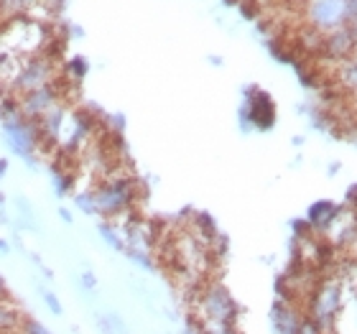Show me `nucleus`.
<instances>
[{
	"mask_svg": "<svg viewBox=\"0 0 357 334\" xmlns=\"http://www.w3.org/2000/svg\"><path fill=\"white\" fill-rule=\"evenodd\" d=\"M84 75H87V61L82 59V56H75V59L69 61L67 67L61 69V77H69L72 82H82Z\"/></svg>",
	"mask_w": 357,
	"mask_h": 334,
	"instance_id": "obj_19",
	"label": "nucleus"
},
{
	"mask_svg": "<svg viewBox=\"0 0 357 334\" xmlns=\"http://www.w3.org/2000/svg\"><path fill=\"white\" fill-rule=\"evenodd\" d=\"M36 8H41V0H0V21L33 18Z\"/></svg>",
	"mask_w": 357,
	"mask_h": 334,
	"instance_id": "obj_13",
	"label": "nucleus"
},
{
	"mask_svg": "<svg viewBox=\"0 0 357 334\" xmlns=\"http://www.w3.org/2000/svg\"><path fill=\"white\" fill-rule=\"evenodd\" d=\"M298 334H327V332H321L314 321H309V319H304V324H301V329H298Z\"/></svg>",
	"mask_w": 357,
	"mask_h": 334,
	"instance_id": "obj_26",
	"label": "nucleus"
},
{
	"mask_svg": "<svg viewBox=\"0 0 357 334\" xmlns=\"http://www.w3.org/2000/svg\"><path fill=\"white\" fill-rule=\"evenodd\" d=\"M6 171H8V161L6 158H0V176H6Z\"/></svg>",
	"mask_w": 357,
	"mask_h": 334,
	"instance_id": "obj_30",
	"label": "nucleus"
},
{
	"mask_svg": "<svg viewBox=\"0 0 357 334\" xmlns=\"http://www.w3.org/2000/svg\"><path fill=\"white\" fill-rule=\"evenodd\" d=\"M340 212H342V209L337 207L335 202L319 199V202H314L312 207H309V212H306V222H309V227H312V230L327 232L329 227L335 225L337 217H340Z\"/></svg>",
	"mask_w": 357,
	"mask_h": 334,
	"instance_id": "obj_11",
	"label": "nucleus"
},
{
	"mask_svg": "<svg viewBox=\"0 0 357 334\" xmlns=\"http://www.w3.org/2000/svg\"><path fill=\"white\" fill-rule=\"evenodd\" d=\"M97 232H100V238H102L115 252H126V240H123V235H120V227L115 222H107V220H102V222L97 225Z\"/></svg>",
	"mask_w": 357,
	"mask_h": 334,
	"instance_id": "obj_15",
	"label": "nucleus"
},
{
	"mask_svg": "<svg viewBox=\"0 0 357 334\" xmlns=\"http://www.w3.org/2000/svg\"><path fill=\"white\" fill-rule=\"evenodd\" d=\"M38 296H41V301H44V306L49 309V314H52V317H56V319H59V317H64V306H61L59 296H56L54 291H49L46 286H41V283H38Z\"/></svg>",
	"mask_w": 357,
	"mask_h": 334,
	"instance_id": "obj_17",
	"label": "nucleus"
},
{
	"mask_svg": "<svg viewBox=\"0 0 357 334\" xmlns=\"http://www.w3.org/2000/svg\"><path fill=\"white\" fill-rule=\"evenodd\" d=\"M126 255H128L130 260H133L135 266H141L143 271H153V268H156V260L151 258V252H149V250H133V248H128Z\"/></svg>",
	"mask_w": 357,
	"mask_h": 334,
	"instance_id": "obj_21",
	"label": "nucleus"
},
{
	"mask_svg": "<svg viewBox=\"0 0 357 334\" xmlns=\"http://www.w3.org/2000/svg\"><path fill=\"white\" fill-rule=\"evenodd\" d=\"M8 294H10V291H8V283H6V278L0 275V296H8Z\"/></svg>",
	"mask_w": 357,
	"mask_h": 334,
	"instance_id": "obj_29",
	"label": "nucleus"
},
{
	"mask_svg": "<svg viewBox=\"0 0 357 334\" xmlns=\"http://www.w3.org/2000/svg\"><path fill=\"white\" fill-rule=\"evenodd\" d=\"M352 59H355V61H357V44H355V54H352Z\"/></svg>",
	"mask_w": 357,
	"mask_h": 334,
	"instance_id": "obj_31",
	"label": "nucleus"
},
{
	"mask_svg": "<svg viewBox=\"0 0 357 334\" xmlns=\"http://www.w3.org/2000/svg\"><path fill=\"white\" fill-rule=\"evenodd\" d=\"M79 286H82L87 294H95L100 283H97V275L92 273V271H82V273H79Z\"/></svg>",
	"mask_w": 357,
	"mask_h": 334,
	"instance_id": "obj_24",
	"label": "nucleus"
},
{
	"mask_svg": "<svg viewBox=\"0 0 357 334\" xmlns=\"http://www.w3.org/2000/svg\"><path fill=\"white\" fill-rule=\"evenodd\" d=\"M0 255H10V243L8 240H0Z\"/></svg>",
	"mask_w": 357,
	"mask_h": 334,
	"instance_id": "obj_28",
	"label": "nucleus"
},
{
	"mask_svg": "<svg viewBox=\"0 0 357 334\" xmlns=\"http://www.w3.org/2000/svg\"><path fill=\"white\" fill-rule=\"evenodd\" d=\"M342 309V286L332 278H324L312 289V294L306 296L304 317L314 321L321 332H329L335 324L337 314Z\"/></svg>",
	"mask_w": 357,
	"mask_h": 334,
	"instance_id": "obj_5",
	"label": "nucleus"
},
{
	"mask_svg": "<svg viewBox=\"0 0 357 334\" xmlns=\"http://www.w3.org/2000/svg\"><path fill=\"white\" fill-rule=\"evenodd\" d=\"M355 44L357 38L352 36V31L347 26L342 29H335L324 33V44H321V56L324 59H332V64H340V61L352 59L355 54Z\"/></svg>",
	"mask_w": 357,
	"mask_h": 334,
	"instance_id": "obj_9",
	"label": "nucleus"
},
{
	"mask_svg": "<svg viewBox=\"0 0 357 334\" xmlns=\"http://www.w3.org/2000/svg\"><path fill=\"white\" fill-rule=\"evenodd\" d=\"M194 298H197L194 319H199L204 327H232L238 319V304L222 283H202Z\"/></svg>",
	"mask_w": 357,
	"mask_h": 334,
	"instance_id": "obj_3",
	"label": "nucleus"
},
{
	"mask_svg": "<svg viewBox=\"0 0 357 334\" xmlns=\"http://www.w3.org/2000/svg\"><path fill=\"white\" fill-rule=\"evenodd\" d=\"M59 217H61V222L72 225V212H69V209H64V207H61V209H59Z\"/></svg>",
	"mask_w": 357,
	"mask_h": 334,
	"instance_id": "obj_27",
	"label": "nucleus"
},
{
	"mask_svg": "<svg viewBox=\"0 0 357 334\" xmlns=\"http://www.w3.org/2000/svg\"><path fill=\"white\" fill-rule=\"evenodd\" d=\"M337 79L347 92H357V61L347 59L337 64Z\"/></svg>",
	"mask_w": 357,
	"mask_h": 334,
	"instance_id": "obj_16",
	"label": "nucleus"
},
{
	"mask_svg": "<svg viewBox=\"0 0 357 334\" xmlns=\"http://www.w3.org/2000/svg\"><path fill=\"white\" fill-rule=\"evenodd\" d=\"M15 100H18V112H21L23 118L38 120V118H44L54 105L64 103V84L56 79L54 84L31 89V92H26V95H21V97H15Z\"/></svg>",
	"mask_w": 357,
	"mask_h": 334,
	"instance_id": "obj_8",
	"label": "nucleus"
},
{
	"mask_svg": "<svg viewBox=\"0 0 357 334\" xmlns=\"http://www.w3.org/2000/svg\"><path fill=\"white\" fill-rule=\"evenodd\" d=\"M59 77H61V72H59L56 54L46 49V52L33 54V56H23L6 92L13 97H21V95H26V92H31V89L54 84Z\"/></svg>",
	"mask_w": 357,
	"mask_h": 334,
	"instance_id": "obj_2",
	"label": "nucleus"
},
{
	"mask_svg": "<svg viewBox=\"0 0 357 334\" xmlns=\"http://www.w3.org/2000/svg\"><path fill=\"white\" fill-rule=\"evenodd\" d=\"M306 26L329 33L347 23V0H304Z\"/></svg>",
	"mask_w": 357,
	"mask_h": 334,
	"instance_id": "obj_7",
	"label": "nucleus"
},
{
	"mask_svg": "<svg viewBox=\"0 0 357 334\" xmlns=\"http://www.w3.org/2000/svg\"><path fill=\"white\" fill-rule=\"evenodd\" d=\"M143 186L133 174H123V171L112 169L105 174L97 186H92V199H95L97 215L107 220V222H118L120 217L135 215L133 209L138 199L143 197Z\"/></svg>",
	"mask_w": 357,
	"mask_h": 334,
	"instance_id": "obj_1",
	"label": "nucleus"
},
{
	"mask_svg": "<svg viewBox=\"0 0 357 334\" xmlns=\"http://www.w3.org/2000/svg\"><path fill=\"white\" fill-rule=\"evenodd\" d=\"M26 314L21 312V306L15 304L10 294L0 296V334H18Z\"/></svg>",
	"mask_w": 357,
	"mask_h": 334,
	"instance_id": "obj_12",
	"label": "nucleus"
},
{
	"mask_svg": "<svg viewBox=\"0 0 357 334\" xmlns=\"http://www.w3.org/2000/svg\"><path fill=\"white\" fill-rule=\"evenodd\" d=\"M347 29L352 31V36L357 38V0H347Z\"/></svg>",
	"mask_w": 357,
	"mask_h": 334,
	"instance_id": "obj_25",
	"label": "nucleus"
},
{
	"mask_svg": "<svg viewBox=\"0 0 357 334\" xmlns=\"http://www.w3.org/2000/svg\"><path fill=\"white\" fill-rule=\"evenodd\" d=\"M75 204H77V209H82L87 217H97L95 199H92V189H79V192H75Z\"/></svg>",
	"mask_w": 357,
	"mask_h": 334,
	"instance_id": "obj_20",
	"label": "nucleus"
},
{
	"mask_svg": "<svg viewBox=\"0 0 357 334\" xmlns=\"http://www.w3.org/2000/svg\"><path fill=\"white\" fill-rule=\"evenodd\" d=\"M304 319V309L294 301H275L271 306V327L275 334H298Z\"/></svg>",
	"mask_w": 357,
	"mask_h": 334,
	"instance_id": "obj_10",
	"label": "nucleus"
},
{
	"mask_svg": "<svg viewBox=\"0 0 357 334\" xmlns=\"http://www.w3.org/2000/svg\"><path fill=\"white\" fill-rule=\"evenodd\" d=\"M275 126V103L271 100L268 92L258 87L245 89V105L240 107V128L250 130H271Z\"/></svg>",
	"mask_w": 357,
	"mask_h": 334,
	"instance_id": "obj_6",
	"label": "nucleus"
},
{
	"mask_svg": "<svg viewBox=\"0 0 357 334\" xmlns=\"http://www.w3.org/2000/svg\"><path fill=\"white\" fill-rule=\"evenodd\" d=\"M95 324H97V329H100V334H130L126 319H123L120 314H115V312L97 314Z\"/></svg>",
	"mask_w": 357,
	"mask_h": 334,
	"instance_id": "obj_14",
	"label": "nucleus"
},
{
	"mask_svg": "<svg viewBox=\"0 0 357 334\" xmlns=\"http://www.w3.org/2000/svg\"><path fill=\"white\" fill-rule=\"evenodd\" d=\"M52 184H54V189H56V197H64V194L72 192V186H75V176L67 174V171H61V169H54L52 171Z\"/></svg>",
	"mask_w": 357,
	"mask_h": 334,
	"instance_id": "obj_18",
	"label": "nucleus"
},
{
	"mask_svg": "<svg viewBox=\"0 0 357 334\" xmlns=\"http://www.w3.org/2000/svg\"><path fill=\"white\" fill-rule=\"evenodd\" d=\"M18 334H54V332L49 327H44L38 319H33V317H26L21 329H18Z\"/></svg>",
	"mask_w": 357,
	"mask_h": 334,
	"instance_id": "obj_22",
	"label": "nucleus"
},
{
	"mask_svg": "<svg viewBox=\"0 0 357 334\" xmlns=\"http://www.w3.org/2000/svg\"><path fill=\"white\" fill-rule=\"evenodd\" d=\"M0 126H3V141L15 156L26 161V166L36 169L38 166V151L44 149V138H41V130H38L36 120L23 118L21 112H13V115H6L0 118Z\"/></svg>",
	"mask_w": 357,
	"mask_h": 334,
	"instance_id": "obj_4",
	"label": "nucleus"
},
{
	"mask_svg": "<svg viewBox=\"0 0 357 334\" xmlns=\"http://www.w3.org/2000/svg\"><path fill=\"white\" fill-rule=\"evenodd\" d=\"M240 13H243V18L253 21L261 15V3L258 0H240Z\"/></svg>",
	"mask_w": 357,
	"mask_h": 334,
	"instance_id": "obj_23",
	"label": "nucleus"
}]
</instances>
